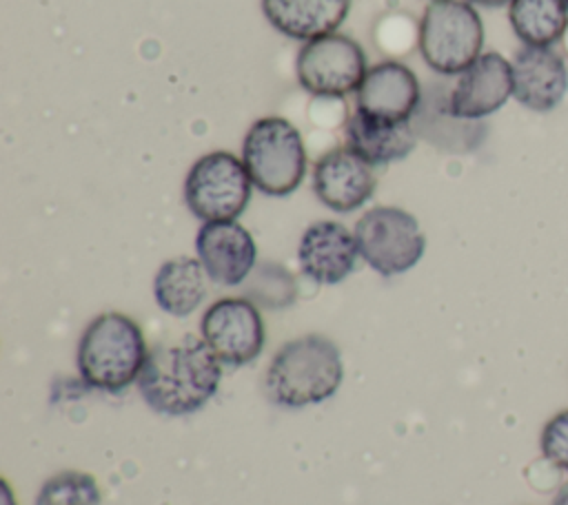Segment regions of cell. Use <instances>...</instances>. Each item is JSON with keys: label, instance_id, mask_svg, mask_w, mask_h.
<instances>
[{"label": "cell", "instance_id": "obj_1", "mask_svg": "<svg viewBox=\"0 0 568 505\" xmlns=\"http://www.w3.org/2000/svg\"><path fill=\"white\" fill-rule=\"evenodd\" d=\"M222 361L202 337L153 346L138 377L142 401L162 416L202 410L220 390Z\"/></svg>", "mask_w": 568, "mask_h": 505}, {"label": "cell", "instance_id": "obj_2", "mask_svg": "<svg viewBox=\"0 0 568 505\" xmlns=\"http://www.w3.org/2000/svg\"><path fill=\"white\" fill-rule=\"evenodd\" d=\"M344 379L342 352L324 334H304L286 341L271 359L264 377L271 403L288 410L317 405L331 399Z\"/></svg>", "mask_w": 568, "mask_h": 505}, {"label": "cell", "instance_id": "obj_3", "mask_svg": "<svg viewBox=\"0 0 568 505\" xmlns=\"http://www.w3.org/2000/svg\"><path fill=\"white\" fill-rule=\"evenodd\" d=\"M146 354V339L138 321L111 310L93 317L82 330L75 365L89 388L118 394L138 383Z\"/></svg>", "mask_w": 568, "mask_h": 505}, {"label": "cell", "instance_id": "obj_4", "mask_svg": "<svg viewBox=\"0 0 568 505\" xmlns=\"http://www.w3.org/2000/svg\"><path fill=\"white\" fill-rule=\"evenodd\" d=\"M242 162L257 190L286 197L306 175V146L302 133L284 117L255 120L242 142Z\"/></svg>", "mask_w": 568, "mask_h": 505}, {"label": "cell", "instance_id": "obj_5", "mask_svg": "<svg viewBox=\"0 0 568 505\" xmlns=\"http://www.w3.org/2000/svg\"><path fill=\"white\" fill-rule=\"evenodd\" d=\"M417 44L428 69L459 75L481 55L484 22L466 0H437L422 13Z\"/></svg>", "mask_w": 568, "mask_h": 505}, {"label": "cell", "instance_id": "obj_6", "mask_svg": "<svg viewBox=\"0 0 568 505\" xmlns=\"http://www.w3.org/2000/svg\"><path fill=\"white\" fill-rule=\"evenodd\" d=\"M251 195V175L244 162L229 151H211L197 157L184 177V204L202 224L237 219Z\"/></svg>", "mask_w": 568, "mask_h": 505}, {"label": "cell", "instance_id": "obj_7", "mask_svg": "<svg viewBox=\"0 0 568 505\" xmlns=\"http://www.w3.org/2000/svg\"><path fill=\"white\" fill-rule=\"evenodd\" d=\"M353 235L359 259L382 277L408 272L426 250L419 221L399 206H373L355 221Z\"/></svg>", "mask_w": 568, "mask_h": 505}, {"label": "cell", "instance_id": "obj_8", "mask_svg": "<svg viewBox=\"0 0 568 505\" xmlns=\"http://www.w3.org/2000/svg\"><path fill=\"white\" fill-rule=\"evenodd\" d=\"M366 71L362 44L337 31L304 42L295 58L297 82L315 97H344L355 93Z\"/></svg>", "mask_w": 568, "mask_h": 505}, {"label": "cell", "instance_id": "obj_9", "mask_svg": "<svg viewBox=\"0 0 568 505\" xmlns=\"http://www.w3.org/2000/svg\"><path fill=\"white\" fill-rule=\"evenodd\" d=\"M200 337L222 365L242 368L253 363L266 343L260 308L246 297H222L200 319Z\"/></svg>", "mask_w": 568, "mask_h": 505}, {"label": "cell", "instance_id": "obj_10", "mask_svg": "<svg viewBox=\"0 0 568 505\" xmlns=\"http://www.w3.org/2000/svg\"><path fill=\"white\" fill-rule=\"evenodd\" d=\"M195 255L217 286H240L257 266L255 239L237 219L204 221L195 235Z\"/></svg>", "mask_w": 568, "mask_h": 505}, {"label": "cell", "instance_id": "obj_11", "mask_svg": "<svg viewBox=\"0 0 568 505\" xmlns=\"http://www.w3.org/2000/svg\"><path fill=\"white\" fill-rule=\"evenodd\" d=\"M513 97V64L501 53H481L459 73L450 95L448 113L459 120H481L499 111Z\"/></svg>", "mask_w": 568, "mask_h": 505}, {"label": "cell", "instance_id": "obj_12", "mask_svg": "<svg viewBox=\"0 0 568 505\" xmlns=\"http://www.w3.org/2000/svg\"><path fill=\"white\" fill-rule=\"evenodd\" d=\"M422 102L417 75L402 62L386 60L368 66L355 91V111L384 122H410Z\"/></svg>", "mask_w": 568, "mask_h": 505}, {"label": "cell", "instance_id": "obj_13", "mask_svg": "<svg viewBox=\"0 0 568 505\" xmlns=\"http://www.w3.org/2000/svg\"><path fill=\"white\" fill-rule=\"evenodd\" d=\"M377 177L373 166L348 146L331 148L313 166V193L335 213L362 208L375 193Z\"/></svg>", "mask_w": 568, "mask_h": 505}, {"label": "cell", "instance_id": "obj_14", "mask_svg": "<svg viewBox=\"0 0 568 505\" xmlns=\"http://www.w3.org/2000/svg\"><path fill=\"white\" fill-rule=\"evenodd\" d=\"M355 235L339 221L320 219L306 226L297 246L302 275L320 286L344 281L357 266Z\"/></svg>", "mask_w": 568, "mask_h": 505}, {"label": "cell", "instance_id": "obj_15", "mask_svg": "<svg viewBox=\"0 0 568 505\" xmlns=\"http://www.w3.org/2000/svg\"><path fill=\"white\" fill-rule=\"evenodd\" d=\"M513 64V97L537 113L552 111L568 91V69L552 47H521Z\"/></svg>", "mask_w": 568, "mask_h": 505}, {"label": "cell", "instance_id": "obj_16", "mask_svg": "<svg viewBox=\"0 0 568 505\" xmlns=\"http://www.w3.org/2000/svg\"><path fill=\"white\" fill-rule=\"evenodd\" d=\"M348 11L351 0H262V13L268 24L300 42L335 33Z\"/></svg>", "mask_w": 568, "mask_h": 505}, {"label": "cell", "instance_id": "obj_17", "mask_svg": "<svg viewBox=\"0 0 568 505\" xmlns=\"http://www.w3.org/2000/svg\"><path fill=\"white\" fill-rule=\"evenodd\" d=\"M346 146L371 166H386L402 162L417 146V133L410 122L373 120L355 111L344 124Z\"/></svg>", "mask_w": 568, "mask_h": 505}, {"label": "cell", "instance_id": "obj_18", "mask_svg": "<svg viewBox=\"0 0 568 505\" xmlns=\"http://www.w3.org/2000/svg\"><path fill=\"white\" fill-rule=\"evenodd\" d=\"M206 272L197 257L166 259L153 277V297L160 310L171 317H189L206 297Z\"/></svg>", "mask_w": 568, "mask_h": 505}, {"label": "cell", "instance_id": "obj_19", "mask_svg": "<svg viewBox=\"0 0 568 505\" xmlns=\"http://www.w3.org/2000/svg\"><path fill=\"white\" fill-rule=\"evenodd\" d=\"M508 22L524 47H552L568 31V2L510 0Z\"/></svg>", "mask_w": 568, "mask_h": 505}, {"label": "cell", "instance_id": "obj_20", "mask_svg": "<svg viewBox=\"0 0 568 505\" xmlns=\"http://www.w3.org/2000/svg\"><path fill=\"white\" fill-rule=\"evenodd\" d=\"M246 299L268 310H282L297 299V284L286 268L275 261H264L248 275Z\"/></svg>", "mask_w": 568, "mask_h": 505}, {"label": "cell", "instance_id": "obj_21", "mask_svg": "<svg viewBox=\"0 0 568 505\" xmlns=\"http://www.w3.org/2000/svg\"><path fill=\"white\" fill-rule=\"evenodd\" d=\"M100 485L91 474L62 470L42 483L33 505H100Z\"/></svg>", "mask_w": 568, "mask_h": 505}, {"label": "cell", "instance_id": "obj_22", "mask_svg": "<svg viewBox=\"0 0 568 505\" xmlns=\"http://www.w3.org/2000/svg\"><path fill=\"white\" fill-rule=\"evenodd\" d=\"M539 447L550 465L568 472V410L557 412L544 423Z\"/></svg>", "mask_w": 568, "mask_h": 505}, {"label": "cell", "instance_id": "obj_23", "mask_svg": "<svg viewBox=\"0 0 568 505\" xmlns=\"http://www.w3.org/2000/svg\"><path fill=\"white\" fill-rule=\"evenodd\" d=\"M552 505H568V483H564V485L559 487V492H557L555 498H552Z\"/></svg>", "mask_w": 568, "mask_h": 505}, {"label": "cell", "instance_id": "obj_24", "mask_svg": "<svg viewBox=\"0 0 568 505\" xmlns=\"http://www.w3.org/2000/svg\"><path fill=\"white\" fill-rule=\"evenodd\" d=\"M475 4H481V7H488V9H495V7H504V4H510V0H470Z\"/></svg>", "mask_w": 568, "mask_h": 505}, {"label": "cell", "instance_id": "obj_25", "mask_svg": "<svg viewBox=\"0 0 568 505\" xmlns=\"http://www.w3.org/2000/svg\"><path fill=\"white\" fill-rule=\"evenodd\" d=\"M2 498H4V505H13V496H11V487L7 481H2Z\"/></svg>", "mask_w": 568, "mask_h": 505}, {"label": "cell", "instance_id": "obj_26", "mask_svg": "<svg viewBox=\"0 0 568 505\" xmlns=\"http://www.w3.org/2000/svg\"><path fill=\"white\" fill-rule=\"evenodd\" d=\"M564 42H566V49H568V31H566V35H564Z\"/></svg>", "mask_w": 568, "mask_h": 505}, {"label": "cell", "instance_id": "obj_27", "mask_svg": "<svg viewBox=\"0 0 568 505\" xmlns=\"http://www.w3.org/2000/svg\"><path fill=\"white\" fill-rule=\"evenodd\" d=\"M428 2H437V0H428Z\"/></svg>", "mask_w": 568, "mask_h": 505}, {"label": "cell", "instance_id": "obj_28", "mask_svg": "<svg viewBox=\"0 0 568 505\" xmlns=\"http://www.w3.org/2000/svg\"><path fill=\"white\" fill-rule=\"evenodd\" d=\"M566 2H568V0H566Z\"/></svg>", "mask_w": 568, "mask_h": 505}]
</instances>
